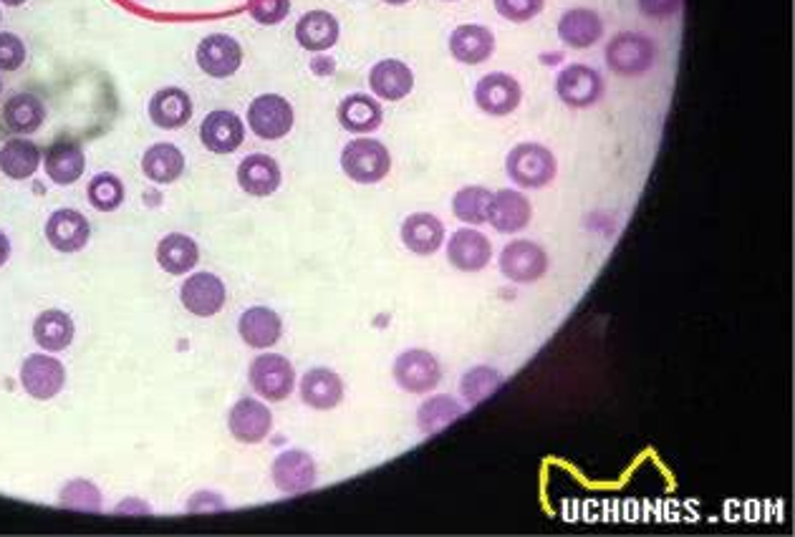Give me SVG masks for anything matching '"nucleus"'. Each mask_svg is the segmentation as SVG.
I'll list each match as a JSON object with an SVG mask.
<instances>
[{"mask_svg": "<svg viewBox=\"0 0 795 537\" xmlns=\"http://www.w3.org/2000/svg\"><path fill=\"white\" fill-rule=\"evenodd\" d=\"M248 13L261 26H275L290 13V0H248Z\"/></svg>", "mask_w": 795, "mask_h": 537, "instance_id": "39", "label": "nucleus"}, {"mask_svg": "<svg viewBox=\"0 0 795 537\" xmlns=\"http://www.w3.org/2000/svg\"><path fill=\"white\" fill-rule=\"evenodd\" d=\"M44 167L56 184H74L86 167L84 150L76 142H56L48 146Z\"/></svg>", "mask_w": 795, "mask_h": 537, "instance_id": "26", "label": "nucleus"}, {"mask_svg": "<svg viewBox=\"0 0 795 537\" xmlns=\"http://www.w3.org/2000/svg\"><path fill=\"white\" fill-rule=\"evenodd\" d=\"M556 92L568 107L586 109L594 107V104L604 96V79L596 69L583 67V63H573V67H566L558 73Z\"/></svg>", "mask_w": 795, "mask_h": 537, "instance_id": "6", "label": "nucleus"}, {"mask_svg": "<svg viewBox=\"0 0 795 537\" xmlns=\"http://www.w3.org/2000/svg\"><path fill=\"white\" fill-rule=\"evenodd\" d=\"M495 51V36L490 28L475 26V23H465V26H458L450 36V53L460 63H467V67H477V63H485Z\"/></svg>", "mask_w": 795, "mask_h": 537, "instance_id": "19", "label": "nucleus"}, {"mask_svg": "<svg viewBox=\"0 0 795 537\" xmlns=\"http://www.w3.org/2000/svg\"><path fill=\"white\" fill-rule=\"evenodd\" d=\"M40 167V150L28 140H11L0 150V172L11 179H28Z\"/></svg>", "mask_w": 795, "mask_h": 537, "instance_id": "33", "label": "nucleus"}, {"mask_svg": "<svg viewBox=\"0 0 795 537\" xmlns=\"http://www.w3.org/2000/svg\"><path fill=\"white\" fill-rule=\"evenodd\" d=\"M250 384L268 402H283L294 392L296 371L288 358L278 354H263L250 366Z\"/></svg>", "mask_w": 795, "mask_h": 537, "instance_id": "5", "label": "nucleus"}, {"mask_svg": "<svg viewBox=\"0 0 795 537\" xmlns=\"http://www.w3.org/2000/svg\"><path fill=\"white\" fill-rule=\"evenodd\" d=\"M531 202L523 192L518 190H498L493 192V205L488 223L498 232H521L525 225L531 223Z\"/></svg>", "mask_w": 795, "mask_h": 537, "instance_id": "18", "label": "nucleus"}, {"mask_svg": "<svg viewBox=\"0 0 795 537\" xmlns=\"http://www.w3.org/2000/svg\"><path fill=\"white\" fill-rule=\"evenodd\" d=\"M490 205H493V192L485 190V187L470 184V187H462V190L454 194L452 213L460 219V223L480 225L488 219Z\"/></svg>", "mask_w": 795, "mask_h": 537, "instance_id": "35", "label": "nucleus"}, {"mask_svg": "<svg viewBox=\"0 0 795 537\" xmlns=\"http://www.w3.org/2000/svg\"><path fill=\"white\" fill-rule=\"evenodd\" d=\"M506 169H508V177L513 179L515 184L538 190V187H546L554 182L556 157L548 146L525 142V144H518L510 150L508 159H506Z\"/></svg>", "mask_w": 795, "mask_h": 537, "instance_id": "1", "label": "nucleus"}, {"mask_svg": "<svg viewBox=\"0 0 795 537\" xmlns=\"http://www.w3.org/2000/svg\"><path fill=\"white\" fill-rule=\"evenodd\" d=\"M200 140L215 154H233L246 140V127L238 114L217 109L210 111L200 127Z\"/></svg>", "mask_w": 795, "mask_h": 537, "instance_id": "13", "label": "nucleus"}, {"mask_svg": "<svg viewBox=\"0 0 795 537\" xmlns=\"http://www.w3.org/2000/svg\"><path fill=\"white\" fill-rule=\"evenodd\" d=\"M490 258H493L490 240L485 238L483 232L470 230V227H462V230L454 232L448 242V260L458 267V271L477 273L490 263Z\"/></svg>", "mask_w": 795, "mask_h": 537, "instance_id": "15", "label": "nucleus"}, {"mask_svg": "<svg viewBox=\"0 0 795 537\" xmlns=\"http://www.w3.org/2000/svg\"><path fill=\"white\" fill-rule=\"evenodd\" d=\"M200 260V248L198 242L182 232H169L167 238L159 240L157 246V263L162 271L173 275H185L190 273Z\"/></svg>", "mask_w": 795, "mask_h": 537, "instance_id": "30", "label": "nucleus"}, {"mask_svg": "<svg viewBox=\"0 0 795 537\" xmlns=\"http://www.w3.org/2000/svg\"><path fill=\"white\" fill-rule=\"evenodd\" d=\"M384 3H389V5H404V3H410V0H384Z\"/></svg>", "mask_w": 795, "mask_h": 537, "instance_id": "45", "label": "nucleus"}, {"mask_svg": "<svg viewBox=\"0 0 795 537\" xmlns=\"http://www.w3.org/2000/svg\"><path fill=\"white\" fill-rule=\"evenodd\" d=\"M5 127L15 134H34L36 129L44 124L46 109L34 94H15L8 99L3 109Z\"/></svg>", "mask_w": 795, "mask_h": 537, "instance_id": "32", "label": "nucleus"}, {"mask_svg": "<svg viewBox=\"0 0 795 537\" xmlns=\"http://www.w3.org/2000/svg\"><path fill=\"white\" fill-rule=\"evenodd\" d=\"M639 11L649 19H669L679 11V0H639Z\"/></svg>", "mask_w": 795, "mask_h": 537, "instance_id": "42", "label": "nucleus"}, {"mask_svg": "<svg viewBox=\"0 0 795 537\" xmlns=\"http://www.w3.org/2000/svg\"><path fill=\"white\" fill-rule=\"evenodd\" d=\"M248 127L261 140H283L294 129V107L278 94H263L248 107Z\"/></svg>", "mask_w": 795, "mask_h": 537, "instance_id": "4", "label": "nucleus"}, {"mask_svg": "<svg viewBox=\"0 0 795 537\" xmlns=\"http://www.w3.org/2000/svg\"><path fill=\"white\" fill-rule=\"evenodd\" d=\"M654 44L639 34H619L608 40L606 63L619 76H642L654 67Z\"/></svg>", "mask_w": 795, "mask_h": 537, "instance_id": "3", "label": "nucleus"}, {"mask_svg": "<svg viewBox=\"0 0 795 537\" xmlns=\"http://www.w3.org/2000/svg\"><path fill=\"white\" fill-rule=\"evenodd\" d=\"M301 398L313 409H334L344 398V384H341L339 373L334 371L311 369L301 381Z\"/></svg>", "mask_w": 795, "mask_h": 537, "instance_id": "28", "label": "nucleus"}, {"mask_svg": "<svg viewBox=\"0 0 795 537\" xmlns=\"http://www.w3.org/2000/svg\"><path fill=\"white\" fill-rule=\"evenodd\" d=\"M142 172L157 184H173L185 172V157L175 144H152L142 157Z\"/></svg>", "mask_w": 795, "mask_h": 537, "instance_id": "29", "label": "nucleus"}, {"mask_svg": "<svg viewBox=\"0 0 795 537\" xmlns=\"http://www.w3.org/2000/svg\"><path fill=\"white\" fill-rule=\"evenodd\" d=\"M200 69L213 79H227L240 69L242 48L238 40L227 34L205 36L198 46Z\"/></svg>", "mask_w": 795, "mask_h": 537, "instance_id": "10", "label": "nucleus"}, {"mask_svg": "<svg viewBox=\"0 0 795 537\" xmlns=\"http://www.w3.org/2000/svg\"><path fill=\"white\" fill-rule=\"evenodd\" d=\"M150 119L159 129H180L192 119V99L177 86L159 88L150 102Z\"/></svg>", "mask_w": 795, "mask_h": 537, "instance_id": "23", "label": "nucleus"}, {"mask_svg": "<svg viewBox=\"0 0 795 537\" xmlns=\"http://www.w3.org/2000/svg\"><path fill=\"white\" fill-rule=\"evenodd\" d=\"M521 84L513 76L500 71L483 76L475 86L477 107L485 114H490V117H508V114H513L518 104H521Z\"/></svg>", "mask_w": 795, "mask_h": 537, "instance_id": "9", "label": "nucleus"}, {"mask_svg": "<svg viewBox=\"0 0 795 537\" xmlns=\"http://www.w3.org/2000/svg\"><path fill=\"white\" fill-rule=\"evenodd\" d=\"M500 271L513 283H535L548 273V255L531 240H513L500 252Z\"/></svg>", "mask_w": 795, "mask_h": 537, "instance_id": "7", "label": "nucleus"}, {"mask_svg": "<svg viewBox=\"0 0 795 537\" xmlns=\"http://www.w3.org/2000/svg\"><path fill=\"white\" fill-rule=\"evenodd\" d=\"M8 258H11V240H8L5 235L0 232V267L5 265Z\"/></svg>", "mask_w": 795, "mask_h": 537, "instance_id": "43", "label": "nucleus"}, {"mask_svg": "<svg viewBox=\"0 0 795 537\" xmlns=\"http://www.w3.org/2000/svg\"><path fill=\"white\" fill-rule=\"evenodd\" d=\"M92 238L88 219L79 210H56L46 219V240L59 252H79Z\"/></svg>", "mask_w": 795, "mask_h": 537, "instance_id": "14", "label": "nucleus"}, {"mask_svg": "<svg viewBox=\"0 0 795 537\" xmlns=\"http://www.w3.org/2000/svg\"><path fill=\"white\" fill-rule=\"evenodd\" d=\"M602 36L604 21L591 8H571L558 21V38L571 48H591Z\"/></svg>", "mask_w": 795, "mask_h": 537, "instance_id": "20", "label": "nucleus"}, {"mask_svg": "<svg viewBox=\"0 0 795 537\" xmlns=\"http://www.w3.org/2000/svg\"><path fill=\"white\" fill-rule=\"evenodd\" d=\"M369 86L379 99L400 102L415 88V73L404 61L384 59L375 63V69L369 71Z\"/></svg>", "mask_w": 795, "mask_h": 537, "instance_id": "17", "label": "nucleus"}, {"mask_svg": "<svg viewBox=\"0 0 795 537\" xmlns=\"http://www.w3.org/2000/svg\"><path fill=\"white\" fill-rule=\"evenodd\" d=\"M460 414H462V409L452 396H435V398H429L427 404H422L419 427L425 434H435V431L444 429L450 421L458 419Z\"/></svg>", "mask_w": 795, "mask_h": 537, "instance_id": "37", "label": "nucleus"}, {"mask_svg": "<svg viewBox=\"0 0 795 537\" xmlns=\"http://www.w3.org/2000/svg\"><path fill=\"white\" fill-rule=\"evenodd\" d=\"M26 61V46L15 34H0V71H19Z\"/></svg>", "mask_w": 795, "mask_h": 537, "instance_id": "41", "label": "nucleus"}, {"mask_svg": "<svg viewBox=\"0 0 795 537\" xmlns=\"http://www.w3.org/2000/svg\"><path fill=\"white\" fill-rule=\"evenodd\" d=\"M273 482L281 492H304L316 482V465L301 450L283 452L273 462Z\"/></svg>", "mask_w": 795, "mask_h": 537, "instance_id": "21", "label": "nucleus"}, {"mask_svg": "<svg viewBox=\"0 0 795 537\" xmlns=\"http://www.w3.org/2000/svg\"><path fill=\"white\" fill-rule=\"evenodd\" d=\"M238 182L253 198H268L281 187L278 162L268 157V154H250V157L240 162Z\"/></svg>", "mask_w": 795, "mask_h": 537, "instance_id": "22", "label": "nucleus"}, {"mask_svg": "<svg viewBox=\"0 0 795 537\" xmlns=\"http://www.w3.org/2000/svg\"><path fill=\"white\" fill-rule=\"evenodd\" d=\"M63 381H67V371H63V366L51 356L34 354L23 361L21 384L31 396L40 398V402L59 394L63 389Z\"/></svg>", "mask_w": 795, "mask_h": 537, "instance_id": "12", "label": "nucleus"}, {"mask_svg": "<svg viewBox=\"0 0 795 537\" xmlns=\"http://www.w3.org/2000/svg\"><path fill=\"white\" fill-rule=\"evenodd\" d=\"M440 363L429 351H422V348H412V351H404L394 361V379L404 392L410 394H427L440 384Z\"/></svg>", "mask_w": 795, "mask_h": 537, "instance_id": "8", "label": "nucleus"}, {"mask_svg": "<svg viewBox=\"0 0 795 537\" xmlns=\"http://www.w3.org/2000/svg\"><path fill=\"white\" fill-rule=\"evenodd\" d=\"M500 384L502 377L498 371L490 369V366H477V369L465 373V379H462V394L467 396V402L477 404L498 392Z\"/></svg>", "mask_w": 795, "mask_h": 537, "instance_id": "38", "label": "nucleus"}, {"mask_svg": "<svg viewBox=\"0 0 795 537\" xmlns=\"http://www.w3.org/2000/svg\"><path fill=\"white\" fill-rule=\"evenodd\" d=\"M88 202L102 213H114L121 202H124V184L121 179L111 172L96 175L88 182Z\"/></svg>", "mask_w": 795, "mask_h": 537, "instance_id": "36", "label": "nucleus"}, {"mask_svg": "<svg viewBox=\"0 0 795 537\" xmlns=\"http://www.w3.org/2000/svg\"><path fill=\"white\" fill-rule=\"evenodd\" d=\"M0 3H5V5H11V8H19V5L26 3V0H0Z\"/></svg>", "mask_w": 795, "mask_h": 537, "instance_id": "44", "label": "nucleus"}, {"mask_svg": "<svg viewBox=\"0 0 795 537\" xmlns=\"http://www.w3.org/2000/svg\"><path fill=\"white\" fill-rule=\"evenodd\" d=\"M182 306L188 308L192 315H200V319H207V315H215L223 311L227 290L225 283L213 273H194L185 281L180 290Z\"/></svg>", "mask_w": 795, "mask_h": 537, "instance_id": "11", "label": "nucleus"}, {"mask_svg": "<svg viewBox=\"0 0 795 537\" xmlns=\"http://www.w3.org/2000/svg\"><path fill=\"white\" fill-rule=\"evenodd\" d=\"M341 169L348 179L359 184H375L381 182L392 169V157L389 150L377 140H354L344 146L341 152Z\"/></svg>", "mask_w": 795, "mask_h": 537, "instance_id": "2", "label": "nucleus"}, {"mask_svg": "<svg viewBox=\"0 0 795 537\" xmlns=\"http://www.w3.org/2000/svg\"><path fill=\"white\" fill-rule=\"evenodd\" d=\"M0 92H3V81H0Z\"/></svg>", "mask_w": 795, "mask_h": 537, "instance_id": "46", "label": "nucleus"}, {"mask_svg": "<svg viewBox=\"0 0 795 537\" xmlns=\"http://www.w3.org/2000/svg\"><path fill=\"white\" fill-rule=\"evenodd\" d=\"M402 242L417 255H432L444 242V225L429 213L410 215L402 225Z\"/></svg>", "mask_w": 795, "mask_h": 537, "instance_id": "24", "label": "nucleus"}, {"mask_svg": "<svg viewBox=\"0 0 795 537\" xmlns=\"http://www.w3.org/2000/svg\"><path fill=\"white\" fill-rule=\"evenodd\" d=\"M296 38L306 51H329L339 40V21L329 11H308L298 21Z\"/></svg>", "mask_w": 795, "mask_h": 537, "instance_id": "27", "label": "nucleus"}, {"mask_svg": "<svg viewBox=\"0 0 795 537\" xmlns=\"http://www.w3.org/2000/svg\"><path fill=\"white\" fill-rule=\"evenodd\" d=\"M230 431L233 437L238 439L242 444H258L271 434L273 427V417L268 411V406H263L256 398H240L238 404L233 406L230 411Z\"/></svg>", "mask_w": 795, "mask_h": 537, "instance_id": "16", "label": "nucleus"}, {"mask_svg": "<svg viewBox=\"0 0 795 537\" xmlns=\"http://www.w3.org/2000/svg\"><path fill=\"white\" fill-rule=\"evenodd\" d=\"M339 121L346 132L369 134L381 124V107L367 94H352L341 102Z\"/></svg>", "mask_w": 795, "mask_h": 537, "instance_id": "31", "label": "nucleus"}, {"mask_svg": "<svg viewBox=\"0 0 795 537\" xmlns=\"http://www.w3.org/2000/svg\"><path fill=\"white\" fill-rule=\"evenodd\" d=\"M546 0H495V8L506 21L525 23L543 11Z\"/></svg>", "mask_w": 795, "mask_h": 537, "instance_id": "40", "label": "nucleus"}, {"mask_svg": "<svg viewBox=\"0 0 795 537\" xmlns=\"http://www.w3.org/2000/svg\"><path fill=\"white\" fill-rule=\"evenodd\" d=\"M34 336L46 351H63L74 341V321L63 311H46L34 323Z\"/></svg>", "mask_w": 795, "mask_h": 537, "instance_id": "34", "label": "nucleus"}, {"mask_svg": "<svg viewBox=\"0 0 795 537\" xmlns=\"http://www.w3.org/2000/svg\"><path fill=\"white\" fill-rule=\"evenodd\" d=\"M238 331H240V336L248 346L268 348V346H273L275 341L281 338L283 323L278 319V313L271 311V308L253 306V308H248V311L240 315Z\"/></svg>", "mask_w": 795, "mask_h": 537, "instance_id": "25", "label": "nucleus"}]
</instances>
